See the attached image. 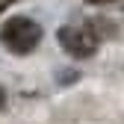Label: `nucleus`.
I'll use <instances>...</instances> for the list:
<instances>
[{
    "label": "nucleus",
    "instance_id": "f257e3e1",
    "mask_svg": "<svg viewBox=\"0 0 124 124\" xmlns=\"http://www.w3.org/2000/svg\"><path fill=\"white\" fill-rule=\"evenodd\" d=\"M0 41H3V47L12 50V53H30L39 47L41 41V27L33 21V18H24V15H15V18H9L3 27H0Z\"/></svg>",
    "mask_w": 124,
    "mask_h": 124
},
{
    "label": "nucleus",
    "instance_id": "f03ea898",
    "mask_svg": "<svg viewBox=\"0 0 124 124\" xmlns=\"http://www.w3.org/2000/svg\"><path fill=\"white\" fill-rule=\"evenodd\" d=\"M59 44L71 56H77V59H86V56H92L98 50L95 36H92L89 30H80V27H62L59 30Z\"/></svg>",
    "mask_w": 124,
    "mask_h": 124
},
{
    "label": "nucleus",
    "instance_id": "7ed1b4c3",
    "mask_svg": "<svg viewBox=\"0 0 124 124\" xmlns=\"http://www.w3.org/2000/svg\"><path fill=\"white\" fill-rule=\"evenodd\" d=\"M12 3H18V0H0V12H3V9H9Z\"/></svg>",
    "mask_w": 124,
    "mask_h": 124
},
{
    "label": "nucleus",
    "instance_id": "20e7f679",
    "mask_svg": "<svg viewBox=\"0 0 124 124\" xmlns=\"http://www.w3.org/2000/svg\"><path fill=\"white\" fill-rule=\"evenodd\" d=\"M3 101H6V92H3V86H0V106H3Z\"/></svg>",
    "mask_w": 124,
    "mask_h": 124
},
{
    "label": "nucleus",
    "instance_id": "39448f33",
    "mask_svg": "<svg viewBox=\"0 0 124 124\" xmlns=\"http://www.w3.org/2000/svg\"><path fill=\"white\" fill-rule=\"evenodd\" d=\"M86 3H109V0H86Z\"/></svg>",
    "mask_w": 124,
    "mask_h": 124
}]
</instances>
